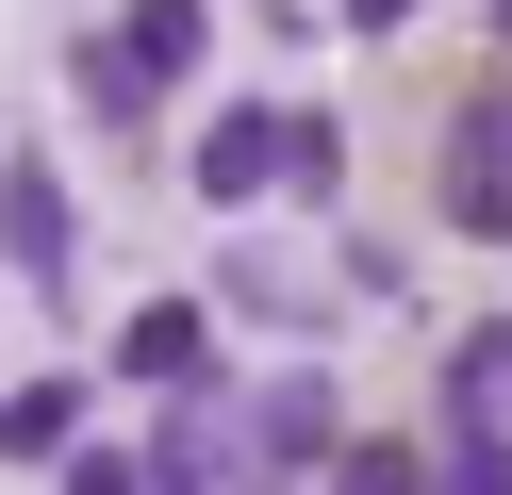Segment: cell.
I'll use <instances>...</instances> for the list:
<instances>
[{
  "mask_svg": "<svg viewBox=\"0 0 512 495\" xmlns=\"http://www.w3.org/2000/svg\"><path fill=\"white\" fill-rule=\"evenodd\" d=\"M0 264H17L34 297H67V281H83V215H67V182H50L34 149L0 165Z\"/></svg>",
  "mask_w": 512,
  "mask_h": 495,
  "instance_id": "1",
  "label": "cell"
},
{
  "mask_svg": "<svg viewBox=\"0 0 512 495\" xmlns=\"http://www.w3.org/2000/svg\"><path fill=\"white\" fill-rule=\"evenodd\" d=\"M281 165H298V116H215V132H199V198H215V215L281 198Z\"/></svg>",
  "mask_w": 512,
  "mask_h": 495,
  "instance_id": "2",
  "label": "cell"
},
{
  "mask_svg": "<svg viewBox=\"0 0 512 495\" xmlns=\"http://www.w3.org/2000/svg\"><path fill=\"white\" fill-rule=\"evenodd\" d=\"M446 215H463V231H512V99H479V116L446 132Z\"/></svg>",
  "mask_w": 512,
  "mask_h": 495,
  "instance_id": "3",
  "label": "cell"
},
{
  "mask_svg": "<svg viewBox=\"0 0 512 495\" xmlns=\"http://www.w3.org/2000/svg\"><path fill=\"white\" fill-rule=\"evenodd\" d=\"M248 446H265V462H347V396L331 380H265V396H248Z\"/></svg>",
  "mask_w": 512,
  "mask_h": 495,
  "instance_id": "4",
  "label": "cell"
},
{
  "mask_svg": "<svg viewBox=\"0 0 512 495\" xmlns=\"http://www.w3.org/2000/svg\"><path fill=\"white\" fill-rule=\"evenodd\" d=\"M116 380H149V396H182V380H199V314H182V297H149V314L116 330Z\"/></svg>",
  "mask_w": 512,
  "mask_h": 495,
  "instance_id": "5",
  "label": "cell"
},
{
  "mask_svg": "<svg viewBox=\"0 0 512 495\" xmlns=\"http://www.w3.org/2000/svg\"><path fill=\"white\" fill-rule=\"evenodd\" d=\"M116 50H133L149 83H182V66L215 50V17H199V0H133V17H116Z\"/></svg>",
  "mask_w": 512,
  "mask_h": 495,
  "instance_id": "6",
  "label": "cell"
},
{
  "mask_svg": "<svg viewBox=\"0 0 512 495\" xmlns=\"http://www.w3.org/2000/svg\"><path fill=\"white\" fill-rule=\"evenodd\" d=\"M67 429H83V380H17L0 396V462H67Z\"/></svg>",
  "mask_w": 512,
  "mask_h": 495,
  "instance_id": "7",
  "label": "cell"
},
{
  "mask_svg": "<svg viewBox=\"0 0 512 495\" xmlns=\"http://www.w3.org/2000/svg\"><path fill=\"white\" fill-rule=\"evenodd\" d=\"M446 413H512V314L446 347Z\"/></svg>",
  "mask_w": 512,
  "mask_h": 495,
  "instance_id": "8",
  "label": "cell"
},
{
  "mask_svg": "<svg viewBox=\"0 0 512 495\" xmlns=\"http://www.w3.org/2000/svg\"><path fill=\"white\" fill-rule=\"evenodd\" d=\"M67 83H83V99H100V116H116V132H133V116H149V99H166V83H149V66H133V50H116V33H83V66H67Z\"/></svg>",
  "mask_w": 512,
  "mask_h": 495,
  "instance_id": "9",
  "label": "cell"
},
{
  "mask_svg": "<svg viewBox=\"0 0 512 495\" xmlns=\"http://www.w3.org/2000/svg\"><path fill=\"white\" fill-rule=\"evenodd\" d=\"M446 495H512V429L496 413H446Z\"/></svg>",
  "mask_w": 512,
  "mask_h": 495,
  "instance_id": "10",
  "label": "cell"
},
{
  "mask_svg": "<svg viewBox=\"0 0 512 495\" xmlns=\"http://www.w3.org/2000/svg\"><path fill=\"white\" fill-rule=\"evenodd\" d=\"M331 495H446V479H430L413 446H347V462H331Z\"/></svg>",
  "mask_w": 512,
  "mask_h": 495,
  "instance_id": "11",
  "label": "cell"
},
{
  "mask_svg": "<svg viewBox=\"0 0 512 495\" xmlns=\"http://www.w3.org/2000/svg\"><path fill=\"white\" fill-rule=\"evenodd\" d=\"M331 182H347V132H331V116H298V165H281V198H331Z\"/></svg>",
  "mask_w": 512,
  "mask_h": 495,
  "instance_id": "12",
  "label": "cell"
},
{
  "mask_svg": "<svg viewBox=\"0 0 512 495\" xmlns=\"http://www.w3.org/2000/svg\"><path fill=\"white\" fill-rule=\"evenodd\" d=\"M67 495H149V462H116V446H67Z\"/></svg>",
  "mask_w": 512,
  "mask_h": 495,
  "instance_id": "13",
  "label": "cell"
},
{
  "mask_svg": "<svg viewBox=\"0 0 512 495\" xmlns=\"http://www.w3.org/2000/svg\"><path fill=\"white\" fill-rule=\"evenodd\" d=\"M331 17H347V33H397V17H413V0H331Z\"/></svg>",
  "mask_w": 512,
  "mask_h": 495,
  "instance_id": "14",
  "label": "cell"
},
{
  "mask_svg": "<svg viewBox=\"0 0 512 495\" xmlns=\"http://www.w3.org/2000/svg\"><path fill=\"white\" fill-rule=\"evenodd\" d=\"M149 495H215V479H182V462H149Z\"/></svg>",
  "mask_w": 512,
  "mask_h": 495,
  "instance_id": "15",
  "label": "cell"
}]
</instances>
